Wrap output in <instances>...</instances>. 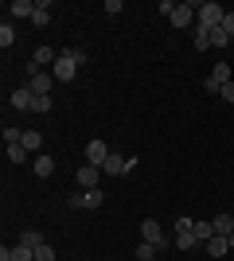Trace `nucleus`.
Masks as SVG:
<instances>
[{
    "instance_id": "nucleus-26",
    "label": "nucleus",
    "mask_w": 234,
    "mask_h": 261,
    "mask_svg": "<svg viewBox=\"0 0 234 261\" xmlns=\"http://www.w3.org/2000/svg\"><path fill=\"white\" fill-rule=\"evenodd\" d=\"M12 43H16V32H12V23L4 20L0 23V47H12Z\"/></svg>"
},
{
    "instance_id": "nucleus-23",
    "label": "nucleus",
    "mask_w": 234,
    "mask_h": 261,
    "mask_svg": "<svg viewBox=\"0 0 234 261\" xmlns=\"http://www.w3.org/2000/svg\"><path fill=\"white\" fill-rule=\"evenodd\" d=\"M4 148H8V160H12V164H23L28 156H32L28 148H23V144H4Z\"/></svg>"
},
{
    "instance_id": "nucleus-22",
    "label": "nucleus",
    "mask_w": 234,
    "mask_h": 261,
    "mask_svg": "<svg viewBox=\"0 0 234 261\" xmlns=\"http://www.w3.org/2000/svg\"><path fill=\"white\" fill-rule=\"evenodd\" d=\"M51 109H55V98H51V94H39L35 106H32V113H51Z\"/></svg>"
},
{
    "instance_id": "nucleus-9",
    "label": "nucleus",
    "mask_w": 234,
    "mask_h": 261,
    "mask_svg": "<svg viewBox=\"0 0 234 261\" xmlns=\"http://www.w3.org/2000/svg\"><path fill=\"white\" fill-rule=\"evenodd\" d=\"M32 172L39 175V179H51V175H55V156L39 152V156H35V164H32Z\"/></svg>"
},
{
    "instance_id": "nucleus-14",
    "label": "nucleus",
    "mask_w": 234,
    "mask_h": 261,
    "mask_svg": "<svg viewBox=\"0 0 234 261\" xmlns=\"http://www.w3.org/2000/svg\"><path fill=\"white\" fill-rule=\"evenodd\" d=\"M32 63L47 70V66H55V63H59V51H51V47H43V43H39V51H35V59H32Z\"/></svg>"
},
{
    "instance_id": "nucleus-24",
    "label": "nucleus",
    "mask_w": 234,
    "mask_h": 261,
    "mask_svg": "<svg viewBox=\"0 0 234 261\" xmlns=\"http://www.w3.org/2000/svg\"><path fill=\"white\" fill-rule=\"evenodd\" d=\"M230 43V35H226V28L219 23V28H211V47H226Z\"/></svg>"
},
{
    "instance_id": "nucleus-4",
    "label": "nucleus",
    "mask_w": 234,
    "mask_h": 261,
    "mask_svg": "<svg viewBox=\"0 0 234 261\" xmlns=\"http://www.w3.org/2000/svg\"><path fill=\"white\" fill-rule=\"evenodd\" d=\"M51 74H55V82H74V74H78L74 55H70V51H59V63L51 66Z\"/></svg>"
},
{
    "instance_id": "nucleus-13",
    "label": "nucleus",
    "mask_w": 234,
    "mask_h": 261,
    "mask_svg": "<svg viewBox=\"0 0 234 261\" xmlns=\"http://www.w3.org/2000/svg\"><path fill=\"white\" fill-rule=\"evenodd\" d=\"M23 148H28V152H35V156H39V152H43V137H39V129H23Z\"/></svg>"
},
{
    "instance_id": "nucleus-16",
    "label": "nucleus",
    "mask_w": 234,
    "mask_h": 261,
    "mask_svg": "<svg viewBox=\"0 0 234 261\" xmlns=\"http://www.w3.org/2000/svg\"><path fill=\"white\" fill-rule=\"evenodd\" d=\"M226 250H230V242H226L223 234H215V238L207 242V253H211V257H226Z\"/></svg>"
},
{
    "instance_id": "nucleus-18",
    "label": "nucleus",
    "mask_w": 234,
    "mask_h": 261,
    "mask_svg": "<svg viewBox=\"0 0 234 261\" xmlns=\"http://www.w3.org/2000/svg\"><path fill=\"white\" fill-rule=\"evenodd\" d=\"M20 246H28V250H39V246H43V234H39V230H23V234H20Z\"/></svg>"
},
{
    "instance_id": "nucleus-8",
    "label": "nucleus",
    "mask_w": 234,
    "mask_h": 261,
    "mask_svg": "<svg viewBox=\"0 0 234 261\" xmlns=\"http://www.w3.org/2000/svg\"><path fill=\"white\" fill-rule=\"evenodd\" d=\"M106 160H110V144H106V141H90V144H86V164L101 168Z\"/></svg>"
},
{
    "instance_id": "nucleus-15",
    "label": "nucleus",
    "mask_w": 234,
    "mask_h": 261,
    "mask_svg": "<svg viewBox=\"0 0 234 261\" xmlns=\"http://www.w3.org/2000/svg\"><path fill=\"white\" fill-rule=\"evenodd\" d=\"M47 8H51L47 0H35V16H32L35 28H47V23H51V12H47Z\"/></svg>"
},
{
    "instance_id": "nucleus-33",
    "label": "nucleus",
    "mask_w": 234,
    "mask_h": 261,
    "mask_svg": "<svg viewBox=\"0 0 234 261\" xmlns=\"http://www.w3.org/2000/svg\"><path fill=\"white\" fill-rule=\"evenodd\" d=\"M226 242H230V250H234V230H230V234H226Z\"/></svg>"
},
{
    "instance_id": "nucleus-11",
    "label": "nucleus",
    "mask_w": 234,
    "mask_h": 261,
    "mask_svg": "<svg viewBox=\"0 0 234 261\" xmlns=\"http://www.w3.org/2000/svg\"><path fill=\"white\" fill-rule=\"evenodd\" d=\"M101 172H106V175H125V172H129V156L110 152V160L101 164Z\"/></svg>"
},
{
    "instance_id": "nucleus-20",
    "label": "nucleus",
    "mask_w": 234,
    "mask_h": 261,
    "mask_svg": "<svg viewBox=\"0 0 234 261\" xmlns=\"http://www.w3.org/2000/svg\"><path fill=\"white\" fill-rule=\"evenodd\" d=\"M195 246H199L195 230H188V234H176V250H195Z\"/></svg>"
},
{
    "instance_id": "nucleus-28",
    "label": "nucleus",
    "mask_w": 234,
    "mask_h": 261,
    "mask_svg": "<svg viewBox=\"0 0 234 261\" xmlns=\"http://www.w3.org/2000/svg\"><path fill=\"white\" fill-rule=\"evenodd\" d=\"M188 230H195V222H191L188 215H179L176 218V234H188Z\"/></svg>"
},
{
    "instance_id": "nucleus-19",
    "label": "nucleus",
    "mask_w": 234,
    "mask_h": 261,
    "mask_svg": "<svg viewBox=\"0 0 234 261\" xmlns=\"http://www.w3.org/2000/svg\"><path fill=\"white\" fill-rule=\"evenodd\" d=\"M207 78H211V82H219V86H226V82H230V66H226V63H215V70H211Z\"/></svg>"
},
{
    "instance_id": "nucleus-32",
    "label": "nucleus",
    "mask_w": 234,
    "mask_h": 261,
    "mask_svg": "<svg viewBox=\"0 0 234 261\" xmlns=\"http://www.w3.org/2000/svg\"><path fill=\"white\" fill-rule=\"evenodd\" d=\"M223 28H226V35L234 39V12H226V20H223Z\"/></svg>"
},
{
    "instance_id": "nucleus-10",
    "label": "nucleus",
    "mask_w": 234,
    "mask_h": 261,
    "mask_svg": "<svg viewBox=\"0 0 234 261\" xmlns=\"http://www.w3.org/2000/svg\"><path fill=\"white\" fill-rule=\"evenodd\" d=\"M8 16H12V20H32V16H35V0H12Z\"/></svg>"
},
{
    "instance_id": "nucleus-27",
    "label": "nucleus",
    "mask_w": 234,
    "mask_h": 261,
    "mask_svg": "<svg viewBox=\"0 0 234 261\" xmlns=\"http://www.w3.org/2000/svg\"><path fill=\"white\" fill-rule=\"evenodd\" d=\"M35 261H59V253H55V246H39V250H35Z\"/></svg>"
},
{
    "instance_id": "nucleus-12",
    "label": "nucleus",
    "mask_w": 234,
    "mask_h": 261,
    "mask_svg": "<svg viewBox=\"0 0 234 261\" xmlns=\"http://www.w3.org/2000/svg\"><path fill=\"white\" fill-rule=\"evenodd\" d=\"M12 106H16V109H32V106H35V94H32V86L12 90Z\"/></svg>"
},
{
    "instance_id": "nucleus-25",
    "label": "nucleus",
    "mask_w": 234,
    "mask_h": 261,
    "mask_svg": "<svg viewBox=\"0 0 234 261\" xmlns=\"http://www.w3.org/2000/svg\"><path fill=\"white\" fill-rule=\"evenodd\" d=\"M156 253H160V250H156L152 242H141V246H137V261H152Z\"/></svg>"
},
{
    "instance_id": "nucleus-6",
    "label": "nucleus",
    "mask_w": 234,
    "mask_h": 261,
    "mask_svg": "<svg viewBox=\"0 0 234 261\" xmlns=\"http://www.w3.org/2000/svg\"><path fill=\"white\" fill-rule=\"evenodd\" d=\"M191 20H195V4H188V0H184V4H176V12L168 16V23H172L176 32H184V28H191Z\"/></svg>"
},
{
    "instance_id": "nucleus-7",
    "label": "nucleus",
    "mask_w": 234,
    "mask_h": 261,
    "mask_svg": "<svg viewBox=\"0 0 234 261\" xmlns=\"http://www.w3.org/2000/svg\"><path fill=\"white\" fill-rule=\"evenodd\" d=\"M74 179H78V187H82V191H90V187H98V184H101V168H94V164H82V168L74 172Z\"/></svg>"
},
{
    "instance_id": "nucleus-2",
    "label": "nucleus",
    "mask_w": 234,
    "mask_h": 261,
    "mask_svg": "<svg viewBox=\"0 0 234 261\" xmlns=\"http://www.w3.org/2000/svg\"><path fill=\"white\" fill-rule=\"evenodd\" d=\"M28 86H32L35 98H39V94H51V90H55V74L43 70V66H35V63H28Z\"/></svg>"
},
{
    "instance_id": "nucleus-3",
    "label": "nucleus",
    "mask_w": 234,
    "mask_h": 261,
    "mask_svg": "<svg viewBox=\"0 0 234 261\" xmlns=\"http://www.w3.org/2000/svg\"><path fill=\"white\" fill-rule=\"evenodd\" d=\"M70 211H98L101 203H106V195H101V187H90V191H78V195L67 199Z\"/></svg>"
},
{
    "instance_id": "nucleus-17",
    "label": "nucleus",
    "mask_w": 234,
    "mask_h": 261,
    "mask_svg": "<svg viewBox=\"0 0 234 261\" xmlns=\"http://www.w3.org/2000/svg\"><path fill=\"white\" fill-rule=\"evenodd\" d=\"M211 226H215V234H223V238H226V234L234 230V215H215Z\"/></svg>"
},
{
    "instance_id": "nucleus-30",
    "label": "nucleus",
    "mask_w": 234,
    "mask_h": 261,
    "mask_svg": "<svg viewBox=\"0 0 234 261\" xmlns=\"http://www.w3.org/2000/svg\"><path fill=\"white\" fill-rule=\"evenodd\" d=\"M67 51L74 55V63H78V66H82V63H86V59H90V51H86V47H67Z\"/></svg>"
},
{
    "instance_id": "nucleus-31",
    "label": "nucleus",
    "mask_w": 234,
    "mask_h": 261,
    "mask_svg": "<svg viewBox=\"0 0 234 261\" xmlns=\"http://www.w3.org/2000/svg\"><path fill=\"white\" fill-rule=\"evenodd\" d=\"M121 12V0H106V16H117Z\"/></svg>"
},
{
    "instance_id": "nucleus-21",
    "label": "nucleus",
    "mask_w": 234,
    "mask_h": 261,
    "mask_svg": "<svg viewBox=\"0 0 234 261\" xmlns=\"http://www.w3.org/2000/svg\"><path fill=\"white\" fill-rule=\"evenodd\" d=\"M195 238H199V246H207V242L215 238V226L211 222H195Z\"/></svg>"
},
{
    "instance_id": "nucleus-5",
    "label": "nucleus",
    "mask_w": 234,
    "mask_h": 261,
    "mask_svg": "<svg viewBox=\"0 0 234 261\" xmlns=\"http://www.w3.org/2000/svg\"><path fill=\"white\" fill-rule=\"evenodd\" d=\"M141 242H152L160 253L168 250V238H164V230H160V222H156V218H145V222H141Z\"/></svg>"
},
{
    "instance_id": "nucleus-29",
    "label": "nucleus",
    "mask_w": 234,
    "mask_h": 261,
    "mask_svg": "<svg viewBox=\"0 0 234 261\" xmlns=\"http://www.w3.org/2000/svg\"><path fill=\"white\" fill-rule=\"evenodd\" d=\"M219 98H223V101H226V106H234V78H230V82H226V86H223V90H219Z\"/></svg>"
},
{
    "instance_id": "nucleus-1",
    "label": "nucleus",
    "mask_w": 234,
    "mask_h": 261,
    "mask_svg": "<svg viewBox=\"0 0 234 261\" xmlns=\"http://www.w3.org/2000/svg\"><path fill=\"white\" fill-rule=\"evenodd\" d=\"M223 20H226V8L215 4V0H207V4L195 8V28H207V32H211V28H219Z\"/></svg>"
}]
</instances>
